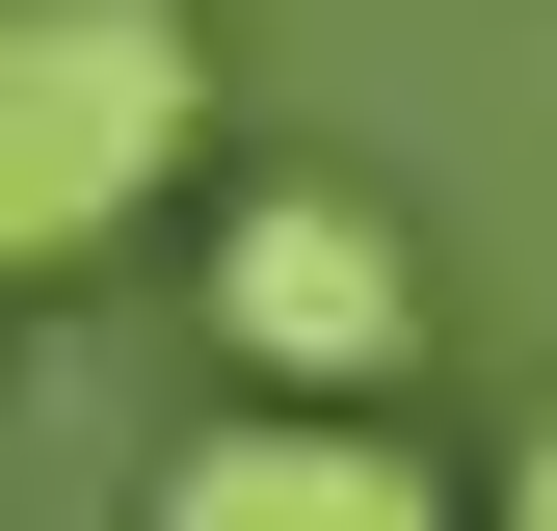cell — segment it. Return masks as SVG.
<instances>
[{
  "mask_svg": "<svg viewBox=\"0 0 557 531\" xmlns=\"http://www.w3.org/2000/svg\"><path fill=\"white\" fill-rule=\"evenodd\" d=\"M213 160V0H0V266H107Z\"/></svg>",
  "mask_w": 557,
  "mask_h": 531,
  "instance_id": "6da1fadb",
  "label": "cell"
},
{
  "mask_svg": "<svg viewBox=\"0 0 557 531\" xmlns=\"http://www.w3.org/2000/svg\"><path fill=\"white\" fill-rule=\"evenodd\" d=\"M478 531H557V425H531V452H505V505H478Z\"/></svg>",
  "mask_w": 557,
  "mask_h": 531,
  "instance_id": "277c9868",
  "label": "cell"
},
{
  "mask_svg": "<svg viewBox=\"0 0 557 531\" xmlns=\"http://www.w3.org/2000/svg\"><path fill=\"white\" fill-rule=\"evenodd\" d=\"M213 346L265 372V398H372V372H425V239L372 213V186H239L213 213Z\"/></svg>",
  "mask_w": 557,
  "mask_h": 531,
  "instance_id": "7a4b0ae2",
  "label": "cell"
},
{
  "mask_svg": "<svg viewBox=\"0 0 557 531\" xmlns=\"http://www.w3.org/2000/svg\"><path fill=\"white\" fill-rule=\"evenodd\" d=\"M133 531H478V505L425 479V425H372V398H213Z\"/></svg>",
  "mask_w": 557,
  "mask_h": 531,
  "instance_id": "3957f363",
  "label": "cell"
}]
</instances>
